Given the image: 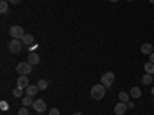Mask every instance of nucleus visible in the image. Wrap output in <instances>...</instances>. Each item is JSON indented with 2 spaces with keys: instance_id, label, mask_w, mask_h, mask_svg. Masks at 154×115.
Segmentation results:
<instances>
[{
  "instance_id": "nucleus-6",
  "label": "nucleus",
  "mask_w": 154,
  "mask_h": 115,
  "mask_svg": "<svg viewBox=\"0 0 154 115\" xmlns=\"http://www.w3.org/2000/svg\"><path fill=\"white\" fill-rule=\"evenodd\" d=\"M32 108H34V111L38 112V114H40V112H45V111H46V103H45V100H42V98L34 100Z\"/></svg>"
},
{
  "instance_id": "nucleus-9",
  "label": "nucleus",
  "mask_w": 154,
  "mask_h": 115,
  "mask_svg": "<svg viewBox=\"0 0 154 115\" xmlns=\"http://www.w3.org/2000/svg\"><path fill=\"white\" fill-rule=\"evenodd\" d=\"M140 52L145 54V55H149V54L154 52V46L149 45V43H143L142 46H140Z\"/></svg>"
},
{
  "instance_id": "nucleus-18",
  "label": "nucleus",
  "mask_w": 154,
  "mask_h": 115,
  "mask_svg": "<svg viewBox=\"0 0 154 115\" xmlns=\"http://www.w3.org/2000/svg\"><path fill=\"white\" fill-rule=\"evenodd\" d=\"M12 95H14L16 98H20L22 95H23V87H20V86H17L14 91H12Z\"/></svg>"
},
{
  "instance_id": "nucleus-13",
  "label": "nucleus",
  "mask_w": 154,
  "mask_h": 115,
  "mask_svg": "<svg viewBox=\"0 0 154 115\" xmlns=\"http://www.w3.org/2000/svg\"><path fill=\"white\" fill-rule=\"evenodd\" d=\"M130 95H131V98H140V97H142V91H140V87L133 86L131 91H130Z\"/></svg>"
},
{
  "instance_id": "nucleus-14",
  "label": "nucleus",
  "mask_w": 154,
  "mask_h": 115,
  "mask_svg": "<svg viewBox=\"0 0 154 115\" xmlns=\"http://www.w3.org/2000/svg\"><path fill=\"white\" fill-rule=\"evenodd\" d=\"M32 103H34V98H32L31 95H25V97L22 98V105H23L25 108H29V106H32Z\"/></svg>"
},
{
  "instance_id": "nucleus-7",
  "label": "nucleus",
  "mask_w": 154,
  "mask_h": 115,
  "mask_svg": "<svg viewBox=\"0 0 154 115\" xmlns=\"http://www.w3.org/2000/svg\"><path fill=\"white\" fill-rule=\"evenodd\" d=\"M126 111H128V106H126V103H122V101H119V103L114 106V114L116 115H125Z\"/></svg>"
},
{
  "instance_id": "nucleus-15",
  "label": "nucleus",
  "mask_w": 154,
  "mask_h": 115,
  "mask_svg": "<svg viewBox=\"0 0 154 115\" xmlns=\"http://www.w3.org/2000/svg\"><path fill=\"white\" fill-rule=\"evenodd\" d=\"M130 98H131V95L128 94V92H125V91H122V92L119 94V101H122V103H128V101H130Z\"/></svg>"
},
{
  "instance_id": "nucleus-31",
  "label": "nucleus",
  "mask_w": 154,
  "mask_h": 115,
  "mask_svg": "<svg viewBox=\"0 0 154 115\" xmlns=\"http://www.w3.org/2000/svg\"><path fill=\"white\" fill-rule=\"evenodd\" d=\"M126 2H133V0H126Z\"/></svg>"
},
{
  "instance_id": "nucleus-12",
  "label": "nucleus",
  "mask_w": 154,
  "mask_h": 115,
  "mask_svg": "<svg viewBox=\"0 0 154 115\" xmlns=\"http://www.w3.org/2000/svg\"><path fill=\"white\" fill-rule=\"evenodd\" d=\"M22 43H23V46H31V45L34 43V35H31V34H25L23 38H22Z\"/></svg>"
},
{
  "instance_id": "nucleus-27",
  "label": "nucleus",
  "mask_w": 154,
  "mask_h": 115,
  "mask_svg": "<svg viewBox=\"0 0 154 115\" xmlns=\"http://www.w3.org/2000/svg\"><path fill=\"white\" fill-rule=\"evenodd\" d=\"M74 115H83V112H75Z\"/></svg>"
},
{
  "instance_id": "nucleus-5",
  "label": "nucleus",
  "mask_w": 154,
  "mask_h": 115,
  "mask_svg": "<svg viewBox=\"0 0 154 115\" xmlns=\"http://www.w3.org/2000/svg\"><path fill=\"white\" fill-rule=\"evenodd\" d=\"M114 78H116V75H114V72H105L103 75H102V78H100V83L103 84L105 87H109L112 83H114Z\"/></svg>"
},
{
  "instance_id": "nucleus-1",
  "label": "nucleus",
  "mask_w": 154,
  "mask_h": 115,
  "mask_svg": "<svg viewBox=\"0 0 154 115\" xmlns=\"http://www.w3.org/2000/svg\"><path fill=\"white\" fill-rule=\"evenodd\" d=\"M105 94H106V87L102 84V83L91 87V97H93L94 100H102V98L105 97Z\"/></svg>"
},
{
  "instance_id": "nucleus-3",
  "label": "nucleus",
  "mask_w": 154,
  "mask_h": 115,
  "mask_svg": "<svg viewBox=\"0 0 154 115\" xmlns=\"http://www.w3.org/2000/svg\"><path fill=\"white\" fill-rule=\"evenodd\" d=\"M9 35L12 38H17V40H22L23 35H25V31L22 26H19V25H14V26L9 28Z\"/></svg>"
},
{
  "instance_id": "nucleus-20",
  "label": "nucleus",
  "mask_w": 154,
  "mask_h": 115,
  "mask_svg": "<svg viewBox=\"0 0 154 115\" xmlns=\"http://www.w3.org/2000/svg\"><path fill=\"white\" fill-rule=\"evenodd\" d=\"M48 84H49V83H48L46 80H38V81H37V86H38V89H40V91H45V89L48 87Z\"/></svg>"
},
{
  "instance_id": "nucleus-10",
  "label": "nucleus",
  "mask_w": 154,
  "mask_h": 115,
  "mask_svg": "<svg viewBox=\"0 0 154 115\" xmlns=\"http://www.w3.org/2000/svg\"><path fill=\"white\" fill-rule=\"evenodd\" d=\"M38 61H40V57H38L35 52H29V55H28V63L29 65L35 66V65H38Z\"/></svg>"
},
{
  "instance_id": "nucleus-8",
  "label": "nucleus",
  "mask_w": 154,
  "mask_h": 115,
  "mask_svg": "<svg viewBox=\"0 0 154 115\" xmlns=\"http://www.w3.org/2000/svg\"><path fill=\"white\" fill-rule=\"evenodd\" d=\"M17 86L23 87V89H26L29 86V80H28V75H20L19 78H17Z\"/></svg>"
},
{
  "instance_id": "nucleus-21",
  "label": "nucleus",
  "mask_w": 154,
  "mask_h": 115,
  "mask_svg": "<svg viewBox=\"0 0 154 115\" xmlns=\"http://www.w3.org/2000/svg\"><path fill=\"white\" fill-rule=\"evenodd\" d=\"M19 115H29V111H28V108H20L19 109Z\"/></svg>"
},
{
  "instance_id": "nucleus-26",
  "label": "nucleus",
  "mask_w": 154,
  "mask_h": 115,
  "mask_svg": "<svg viewBox=\"0 0 154 115\" xmlns=\"http://www.w3.org/2000/svg\"><path fill=\"white\" fill-rule=\"evenodd\" d=\"M149 61H151V63H154V52H152V54H149Z\"/></svg>"
},
{
  "instance_id": "nucleus-28",
  "label": "nucleus",
  "mask_w": 154,
  "mask_h": 115,
  "mask_svg": "<svg viewBox=\"0 0 154 115\" xmlns=\"http://www.w3.org/2000/svg\"><path fill=\"white\" fill-rule=\"evenodd\" d=\"M151 94H152V95H154V87H152V89H151Z\"/></svg>"
},
{
  "instance_id": "nucleus-23",
  "label": "nucleus",
  "mask_w": 154,
  "mask_h": 115,
  "mask_svg": "<svg viewBox=\"0 0 154 115\" xmlns=\"http://www.w3.org/2000/svg\"><path fill=\"white\" fill-rule=\"evenodd\" d=\"M0 106H2V111H8V105H6V101H2V105H0Z\"/></svg>"
},
{
  "instance_id": "nucleus-24",
  "label": "nucleus",
  "mask_w": 154,
  "mask_h": 115,
  "mask_svg": "<svg viewBox=\"0 0 154 115\" xmlns=\"http://www.w3.org/2000/svg\"><path fill=\"white\" fill-rule=\"evenodd\" d=\"M126 106H128V109H133V108H134V103H133V101H128Z\"/></svg>"
},
{
  "instance_id": "nucleus-11",
  "label": "nucleus",
  "mask_w": 154,
  "mask_h": 115,
  "mask_svg": "<svg viewBox=\"0 0 154 115\" xmlns=\"http://www.w3.org/2000/svg\"><path fill=\"white\" fill-rule=\"evenodd\" d=\"M25 91H26V95L34 97V95H37V92L40 91V89H38V86H37V84H29L26 89H25Z\"/></svg>"
},
{
  "instance_id": "nucleus-4",
  "label": "nucleus",
  "mask_w": 154,
  "mask_h": 115,
  "mask_svg": "<svg viewBox=\"0 0 154 115\" xmlns=\"http://www.w3.org/2000/svg\"><path fill=\"white\" fill-rule=\"evenodd\" d=\"M16 71H17L20 75H28V74L32 71V65H29L28 61H22V63H19V65H17Z\"/></svg>"
},
{
  "instance_id": "nucleus-19",
  "label": "nucleus",
  "mask_w": 154,
  "mask_h": 115,
  "mask_svg": "<svg viewBox=\"0 0 154 115\" xmlns=\"http://www.w3.org/2000/svg\"><path fill=\"white\" fill-rule=\"evenodd\" d=\"M8 9H9V6L6 3V0H2V3H0V12H2V14H6Z\"/></svg>"
},
{
  "instance_id": "nucleus-2",
  "label": "nucleus",
  "mask_w": 154,
  "mask_h": 115,
  "mask_svg": "<svg viewBox=\"0 0 154 115\" xmlns=\"http://www.w3.org/2000/svg\"><path fill=\"white\" fill-rule=\"evenodd\" d=\"M22 48H23V43H22V40H17V38H12L8 43V49L12 54H19L22 51Z\"/></svg>"
},
{
  "instance_id": "nucleus-22",
  "label": "nucleus",
  "mask_w": 154,
  "mask_h": 115,
  "mask_svg": "<svg viewBox=\"0 0 154 115\" xmlns=\"http://www.w3.org/2000/svg\"><path fill=\"white\" fill-rule=\"evenodd\" d=\"M48 115H60V111L57 108H51L49 112H48Z\"/></svg>"
},
{
  "instance_id": "nucleus-29",
  "label": "nucleus",
  "mask_w": 154,
  "mask_h": 115,
  "mask_svg": "<svg viewBox=\"0 0 154 115\" xmlns=\"http://www.w3.org/2000/svg\"><path fill=\"white\" fill-rule=\"evenodd\" d=\"M108 2H117V0H108Z\"/></svg>"
},
{
  "instance_id": "nucleus-16",
  "label": "nucleus",
  "mask_w": 154,
  "mask_h": 115,
  "mask_svg": "<svg viewBox=\"0 0 154 115\" xmlns=\"http://www.w3.org/2000/svg\"><path fill=\"white\" fill-rule=\"evenodd\" d=\"M143 69H145V72H146V74H151V75H154V63H151V61L145 63Z\"/></svg>"
},
{
  "instance_id": "nucleus-17",
  "label": "nucleus",
  "mask_w": 154,
  "mask_h": 115,
  "mask_svg": "<svg viewBox=\"0 0 154 115\" xmlns=\"http://www.w3.org/2000/svg\"><path fill=\"white\" fill-rule=\"evenodd\" d=\"M154 81V78H152V75L151 74H143V77H142V83L143 84H149V83H152Z\"/></svg>"
},
{
  "instance_id": "nucleus-30",
  "label": "nucleus",
  "mask_w": 154,
  "mask_h": 115,
  "mask_svg": "<svg viewBox=\"0 0 154 115\" xmlns=\"http://www.w3.org/2000/svg\"><path fill=\"white\" fill-rule=\"evenodd\" d=\"M149 3H154V0H149Z\"/></svg>"
},
{
  "instance_id": "nucleus-32",
  "label": "nucleus",
  "mask_w": 154,
  "mask_h": 115,
  "mask_svg": "<svg viewBox=\"0 0 154 115\" xmlns=\"http://www.w3.org/2000/svg\"><path fill=\"white\" fill-rule=\"evenodd\" d=\"M152 78H154V75H152Z\"/></svg>"
},
{
  "instance_id": "nucleus-25",
  "label": "nucleus",
  "mask_w": 154,
  "mask_h": 115,
  "mask_svg": "<svg viewBox=\"0 0 154 115\" xmlns=\"http://www.w3.org/2000/svg\"><path fill=\"white\" fill-rule=\"evenodd\" d=\"M9 3H12V5H19V3H20V0H9Z\"/></svg>"
}]
</instances>
